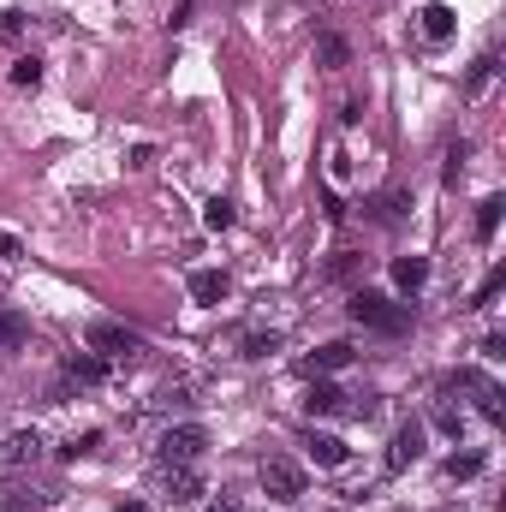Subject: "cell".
<instances>
[{
	"label": "cell",
	"mask_w": 506,
	"mask_h": 512,
	"mask_svg": "<svg viewBox=\"0 0 506 512\" xmlns=\"http://www.w3.org/2000/svg\"><path fill=\"white\" fill-rule=\"evenodd\" d=\"M209 453V429L203 423H173L161 441H155V459L161 465H197Z\"/></svg>",
	"instance_id": "obj_1"
},
{
	"label": "cell",
	"mask_w": 506,
	"mask_h": 512,
	"mask_svg": "<svg viewBox=\"0 0 506 512\" xmlns=\"http://www.w3.org/2000/svg\"><path fill=\"white\" fill-rule=\"evenodd\" d=\"M352 322H364V328H376V334H405L411 310L393 304V298H381V292H352Z\"/></svg>",
	"instance_id": "obj_2"
},
{
	"label": "cell",
	"mask_w": 506,
	"mask_h": 512,
	"mask_svg": "<svg viewBox=\"0 0 506 512\" xmlns=\"http://www.w3.org/2000/svg\"><path fill=\"white\" fill-rule=\"evenodd\" d=\"M84 340H90V352H102V358H131V352L143 346V334H137V328L108 322V316H102V322H90V334H84Z\"/></svg>",
	"instance_id": "obj_3"
},
{
	"label": "cell",
	"mask_w": 506,
	"mask_h": 512,
	"mask_svg": "<svg viewBox=\"0 0 506 512\" xmlns=\"http://www.w3.org/2000/svg\"><path fill=\"white\" fill-rule=\"evenodd\" d=\"M262 495H268V501H280V507L304 501V471H298V465H286V459H268V465H262Z\"/></svg>",
	"instance_id": "obj_4"
},
{
	"label": "cell",
	"mask_w": 506,
	"mask_h": 512,
	"mask_svg": "<svg viewBox=\"0 0 506 512\" xmlns=\"http://www.w3.org/2000/svg\"><path fill=\"white\" fill-rule=\"evenodd\" d=\"M447 393H471V399H477V411H483L489 423H501V417H506V405H501V387L489 382V376H477V370H459V376L447 382Z\"/></svg>",
	"instance_id": "obj_5"
},
{
	"label": "cell",
	"mask_w": 506,
	"mask_h": 512,
	"mask_svg": "<svg viewBox=\"0 0 506 512\" xmlns=\"http://www.w3.org/2000/svg\"><path fill=\"white\" fill-rule=\"evenodd\" d=\"M417 453H423V423H399V429H393V441H387V471L417 465Z\"/></svg>",
	"instance_id": "obj_6"
},
{
	"label": "cell",
	"mask_w": 506,
	"mask_h": 512,
	"mask_svg": "<svg viewBox=\"0 0 506 512\" xmlns=\"http://www.w3.org/2000/svg\"><path fill=\"white\" fill-rule=\"evenodd\" d=\"M102 382H108V364L78 352V358H66V370H60V399H66L72 387H102Z\"/></svg>",
	"instance_id": "obj_7"
},
{
	"label": "cell",
	"mask_w": 506,
	"mask_h": 512,
	"mask_svg": "<svg viewBox=\"0 0 506 512\" xmlns=\"http://www.w3.org/2000/svg\"><path fill=\"white\" fill-rule=\"evenodd\" d=\"M429 280V256H393V286L399 292H417Z\"/></svg>",
	"instance_id": "obj_8"
},
{
	"label": "cell",
	"mask_w": 506,
	"mask_h": 512,
	"mask_svg": "<svg viewBox=\"0 0 506 512\" xmlns=\"http://www.w3.org/2000/svg\"><path fill=\"white\" fill-rule=\"evenodd\" d=\"M191 298H197V304H221V298H227V274H221V268H197V274H191Z\"/></svg>",
	"instance_id": "obj_9"
},
{
	"label": "cell",
	"mask_w": 506,
	"mask_h": 512,
	"mask_svg": "<svg viewBox=\"0 0 506 512\" xmlns=\"http://www.w3.org/2000/svg\"><path fill=\"white\" fill-rule=\"evenodd\" d=\"M346 364H352V346L334 340V346H322L316 358H304V376H328V370H346Z\"/></svg>",
	"instance_id": "obj_10"
},
{
	"label": "cell",
	"mask_w": 506,
	"mask_h": 512,
	"mask_svg": "<svg viewBox=\"0 0 506 512\" xmlns=\"http://www.w3.org/2000/svg\"><path fill=\"white\" fill-rule=\"evenodd\" d=\"M161 471H167V495H173V501H197V495H203V477H197L191 465H161Z\"/></svg>",
	"instance_id": "obj_11"
},
{
	"label": "cell",
	"mask_w": 506,
	"mask_h": 512,
	"mask_svg": "<svg viewBox=\"0 0 506 512\" xmlns=\"http://www.w3.org/2000/svg\"><path fill=\"white\" fill-rule=\"evenodd\" d=\"M304 447H310V459H316V465H328V471H334V465H346V441H334V435H316V429H310V435H304Z\"/></svg>",
	"instance_id": "obj_12"
},
{
	"label": "cell",
	"mask_w": 506,
	"mask_h": 512,
	"mask_svg": "<svg viewBox=\"0 0 506 512\" xmlns=\"http://www.w3.org/2000/svg\"><path fill=\"white\" fill-rule=\"evenodd\" d=\"M48 501V495H36V489H24V483H0V512H36Z\"/></svg>",
	"instance_id": "obj_13"
},
{
	"label": "cell",
	"mask_w": 506,
	"mask_h": 512,
	"mask_svg": "<svg viewBox=\"0 0 506 512\" xmlns=\"http://www.w3.org/2000/svg\"><path fill=\"white\" fill-rule=\"evenodd\" d=\"M36 453H42V435H36V429H18V435L6 441V465H30Z\"/></svg>",
	"instance_id": "obj_14"
},
{
	"label": "cell",
	"mask_w": 506,
	"mask_h": 512,
	"mask_svg": "<svg viewBox=\"0 0 506 512\" xmlns=\"http://www.w3.org/2000/svg\"><path fill=\"white\" fill-rule=\"evenodd\" d=\"M24 340H30V322L18 310H0V352H18Z\"/></svg>",
	"instance_id": "obj_15"
},
{
	"label": "cell",
	"mask_w": 506,
	"mask_h": 512,
	"mask_svg": "<svg viewBox=\"0 0 506 512\" xmlns=\"http://www.w3.org/2000/svg\"><path fill=\"white\" fill-rule=\"evenodd\" d=\"M423 36H429V42H447V36H453V12H447L441 0L423 6Z\"/></svg>",
	"instance_id": "obj_16"
},
{
	"label": "cell",
	"mask_w": 506,
	"mask_h": 512,
	"mask_svg": "<svg viewBox=\"0 0 506 512\" xmlns=\"http://www.w3.org/2000/svg\"><path fill=\"white\" fill-rule=\"evenodd\" d=\"M316 60H322L328 72H340V66L352 60V48H346V36H322V42H316Z\"/></svg>",
	"instance_id": "obj_17"
},
{
	"label": "cell",
	"mask_w": 506,
	"mask_h": 512,
	"mask_svg": "<svg viewBox=\"0 0 506 512\" xmlns=\"http://www.w3.org/2000/svg\"><path fill=\"white\" fill-rule=\"evenodd\" d=\"M304 405H310V417H316V411L328 417V411H340V405H346V393H340V387H328V382H316V387H310V399H304Z\"/></svg>",
	"instance_id": "obj_18"
},
{
	"label": "cell",
	"mask_w": 506,
	"mask_h": 512,
	"mask_svg": "<svg viewBox=\"0 0 506 512\" xmlns=\"http://www.w3.org/2000/svg\"><path fill=\"white\" fill-rule=\"evenodd\" d=\"M405 209H411V197H405V191H381V197H376V221H387V227H393V221H405Z\"/></svg>",
	"instance_id": "obj_19"
},
{
	"label": "cell",
	"mask_w": 506,
	"mask_h": 512,
	"mask_svg": "<svg viewBox=\"0 0 506 512\" xmlns=\"http://www.w3.org/2000/svg\"><path fill=\"white\" fill-rule=\"evenodd\" d=\"M501 197H489V203H483V209H477V239H483V245H489V239H495V227H501Z\"/></svg>",
	"instance_id": "obj_20"
},
{
	"label": "cell",
	"mask_w": 506,
	"mask_h": 512,
	"mask_svg": "<svg viewBox=\"0 0 506 512\" xmlns=\"http://www.w3.org/2000/svg\"><path fill=\"white\" fill-rule=\"evenodd\" d=\"M501 286H506V268H495V274L477 286V298H471V304H477V310H483V304H495V298H501Z\"/></svg>",
	"instance_id": "obj_21"
},
{
	"label": "cell",
	"mask_w": 506,
	"mask_h": 512,
	"mask_svg": "<svg viewBox=\"0 0 506 512\" xmlns=\"http://www.w3.org/2000/svg\"><path fill=\"white\" fill-rule=\"evenodd\" d=\"M447 471H453V477H477V471H483V453H453Z\"/></svg>",
	"instance_id": "obj_22"
},
{
	"label": "cell",
	"mask_w": 506,
	"mask_h": 512,
	"mask_svg": "<svg viewBox=\"0 0 506 512\" xmlns=\"http://www.w3.org/2000/svg\"><path fill=\"white\" fill-rule=\"evenodd\" d=\"M203 221H209V227H233V203H227V197H215V203L203 209Z\"/></svg>",
	"instance_id": "obj_23"
},
{
	"label": "cell",
	"mask_w": 506,
	"mask_h": 512,
	"mask_svg": "<svg viewBox=\"0 0 506 512\" xmlns=\"http://www.w3.org/2000/svg\"><path fill=\"white\" fill-rule=\"evenodd\" d=\"M96 441H102V435H72V441L60 447V459H84V453H96Z\"/></svg>",
	"instance_id": "obj_24"
},
{
	"label": "cell",
	"mask_w": 506,
	"mask_h": 512,
	"mask_svg": "<svg viewBox=\"0 0 506 512\" xmlns=\"http://www.w3.org/2000/svg\"><path fill=\"white\" fill-rule=\"evenodd\" d=\"M274 346H280V334H251V340H245V358H268Z\"/></svg>",
	"instance_id": "obj_25"
},
{
	"label": "cell",
	"mask_w": 506,
	"mask_h": 512,
	"mask_svg": "<svg viewBox=\"0 0 506 512\" xmlns=\"http://www.w3.org/2000/svg\"><path fill=\"white\" fill-rule=\"evenodd\" d=\"M12 84H42V66H36V60H18V66H12Z\"/></svg>",
	"instance_id": "obj_26"
},
{
	"label": "cell",
	"mask_w": 506,
	"mask_h": 512,
	"mask_svg": "<svg viewBox=\"0 0 506 512\" xmlns=\"http://www.w3.org/2000/svg\"><path fill=\"white\" fill-rule=\"evenodd\" d=\"M489 78H495V54H483V60H477V66H471V90H483V84H489Z\"/></svg>",
	"instance_id": "obj_27"
},
{
	"label": "cell",
	"mask_w": 506,
	"mask_h": 512,
	"mask_svg": "<svg viewBox=\"0 0 506 512\" xmlns=\"http://www.w3.org/2000/svg\"><path fill=\"white\" fill-rule=\"evenodd\" d=\"M209 512H245V507H239L233 495H221V501H215V507H209Z\"/></svg>",
	"instance_id": "obj_28"
},
{
	"label": "cell",
	"mask_w": 506,
	"mask_h": 512,
	"mask_svg": "<svg viewBox=\"0 0 506 512\" xmlns=\"http://www.w3.org/2000/svg\"><path fill=\"white\" fill-rule=\"evenodd\" d=\"M0 256H18V239L12 233H0Z\"/></svg>",
	"instance_id": "obj_29"
},
{
	"label": "cell",
	"mask_w": 506,
	"mask_h": 512,
	"mask_svg": "<svg viewBox=\"0 0 506 512\" xmlns=\"http://www.w3.org/2000/svg\"><path fill=\"white\" fill-rule=\"evenodd\" d=\"M120 512H149V507H143V501H120Z\"/></svg>",
	"instance_id": "obj_30"
}]
</instances>
